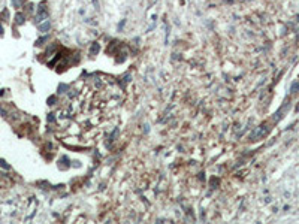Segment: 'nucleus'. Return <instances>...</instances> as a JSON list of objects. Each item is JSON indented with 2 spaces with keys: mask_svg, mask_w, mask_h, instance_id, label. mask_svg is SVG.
Here are the masks:
<instances>
[{
  "mask_svg": "<svg viewBox=\"0 0 299 224\" xmlns=\"http://www.w3.org/2000/svg\"><path fill=\"white\" fill-rule=\"evenodd\" d=\"M47 5L45 3H41L39 5V11H38V21H42V20H45L47 17H48V11H47V8H45Z\"/></svg>",
  "mask_w": 299,
  "mask_h": 224,
  "instance_id": "2",
  "label": "nucleus"
},
{
  "mask_svg": "<svg viewBox=\"0 0 299 224\" xmlns=\"http://www.w3.org/2000/svg\"><path fill=\"white\" fill-rule=\"evenodd\" d=\"M48 41V36H45V38H41L38 42H36V45H44V42H47Z\"/></svg>",
  "mask_w": 299,
  "mask_h": 224,
  "instance_id": "6",
  "label": "nucleus"
},
{
  "mask_svg": "<svg viewBox=\"0 0 299 224\" xmlns=\"http://www.w3.org/2000/svg\"><path fill=\"white\" fill-rule=\"evenodd\" d=\"M268 126L266 124H263V126H260L257 130H256V133H253V139H259V138H263L266 133H268Z\"/></svg>",
  "mask_w": 299,
  "mask_h": 224,
  "instance_id": "1",
  "label": "nucleus"
},
{
  "mask_svg": "<svg viewBox=\"0 0 299 224\" xmlns=\"http://www.w3.org/2000/svg\"><path fill=\"white\" fill-rule=\"evenodd\" d=\"M15 20H17V24H23V23H24V15H23V14H17V15H15Z\"/></svg>",
  "mask_w": 299,
  "mask_h": 224,
  "instance_id": "4",
  "label": "nucleus"
},
{
  "mask_svg": "<svg viewBox=\"0 0 299 224\" xmlns=\"http://www.w3.org/2000/svg\"><path fill=\"white\" fill-rule=\"evenodd\" d=\"M99 49H100V45H99L97 42H94V43L91 45V48H90V54H91V55H94V54H96Z\"/></svg>",
  "mask_w": 299,
  "mask_h": 224,
  "instance_id": "3",
  "label": "nucleus"
},
{
  "mask_svg": "<svg viewBox=\"0 0 299 224\" xmlns=\"http://www.w3.org/2000/svg\"><path fill=\"white\" fill-rule=\"evenodd\" d=\"M49 27H51V24H49V23H48V21H47V23H45V24H42V26H39V30H41V32H47V30H48V29H49Z\"/></svg>",
  "mask_w": 299,
  "mask_h": 224,
  "instance_id": "5",
  "label": "nucleus"
},
{
  "mask_svg": "<svg viewBox=\"0 0 299 224\" xmlns=\"http://www.w3.org/2000/svg\"><path fill=\"white\" fill-rule=\"evenodd\" d=\"M292 90H293V91H295V90H299V84H293V85H292Z\"/></svg>",
  "mask_w": 299,
  "mask_h": 224,
  "instance_id": "7",
  "label": "nucleus"
}]
</instances>
